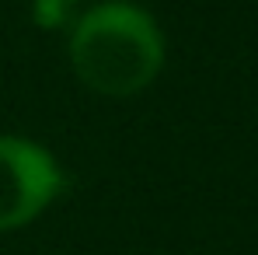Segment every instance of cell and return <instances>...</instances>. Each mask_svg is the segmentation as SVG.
Segmentation results:
<instances>
[{
	"mask_svg": "<svg viewBox=\"0 0 258 255\" xmlns=\"http://www.w3.org/2000/svg\"><path fill=\"white\" fill-rule=\"evenodd\" d=\"M70 67L101 98L143 94L164 70L168 42L157 18L133 0H101L70 25Z\"/></svg>",
	"mask_w": 258,
	"mask_h": 255,
	"instance_id": "cell-1",
	"label": "cell"
},
{
	"mask_svg": "<svg viewBox=\"0 0 258 255\" xmlns=\"http://www.w3.org/2000/svg\"><path fill=\"white\" fill-rule=\"evenodd\" d=\"M63 189L67 171L45 143L0 133V234L39 220Z\"/></svg>",
	"mask_w": 258,
	"mask_h": 255,
	"instance_id": "cell-2",
	"label": "cell"
}]
</instances>
